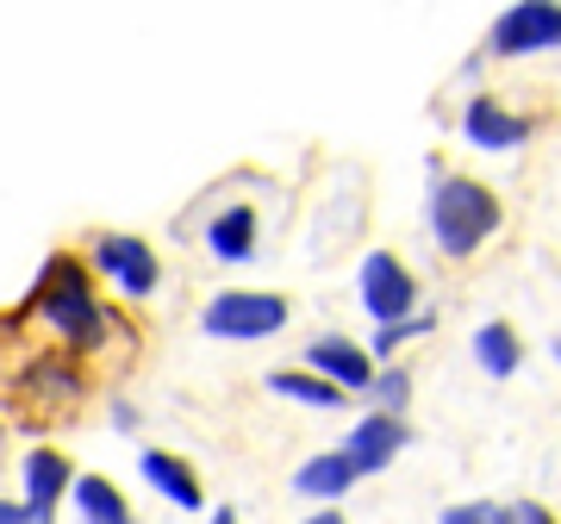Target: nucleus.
<instances>
[{"label":"nucleus","instance_id":"1","mask_svg":"<svg viewBox=\"0 0 561 524\" xmlns=\"http://www.w3.org/2000/svg\"><path fill=\"white\" fill-rule=\"evenodd\" d=\"M20 319L50 324L69 350H101V343L113 338V312H106V300L94 294V269L76 262L69 250H57V257L38 269V282L25 294Z\"/></svg>","mask_w":561,"mask_h":524},{"label":"nucleus","instance_id":"2","mask_svg":"<svg viewBox=\"0 0 561 524\" xmlns=\"http://www.w3.org/2000/svg\"><path fill=\"white\" fill-rule=\"evenodd\" d=\"M500 194L474 175H437L431 182V201H424V225H431V238H437L443 257H474L493 231H500Z\"/></svg>","mask_w":561,"mask_h":524},{"label":"nucleus","instance_id":"3","mask_svg":"<svg viewBox=\"0 0 561 524\" xmlns=\"http://www.w3.org/2000/svg\"><path fill=\"white\" fill-rule=\"evenodd\" d=\"M287 319H294V306L280 294H262V287H225L201 306V331L219 343H262L287 331Z\"/></svg>","mask_w":561,"mask_h":524},{"label":"nucleus","instance_id":"4","mask_svg":"<svg viewBox=\"0 0 561 524\" xmlns=\"http://www.w3.org/2000/svg\"><path fill=\"white\" fill-rule=\"evenodd\" d=\"M81 262H88L113 294H125V300H157L162 294V257L138 238V231H94Z\"/></svg>","mask_w":561,"mask_h":524},{"label":"nucleus","instance_id":"5","mask_svg":"<svg viewBox=\"0 0 561 524\" xmlns=\"http://www.w3.org/2000/svg\"><path fill=\"white\" fill-rule=\"evenodd\" d=\"M194 238H201V250L213 262L243 269V262H256V250H262V213L250 201H238V194H219V201H206L201 213H194Z\"/></svg>","mask_w":561,"mask_h":524},{"label":"nucleus","instance_id":"6","mask_svg":"<svg viewBox=\"0 0 561 524\" xmlns=\"http://www.w3.org/2000/svg\"><path fill=\"white\" fill-rule=\"evenodd\" d=\"M493 57H537V50H561V0H512L493 32H486Z\"/></svg>","mask_w":561,"mask_h":524},{"label":"nucleus","instance_id":"7","mask_svg":"<svg viewBox=\"0 0 561 524\" xmlns=\"http://www.w3.org/2000/svg\"><path fill=\"white\" fill-rule=\"evenodd\" d=\"M356 294H362V312L375 324H393L419 306V282L393 250H368L362 257V275H356Z\"/></svg>","mask_w":561,"mask_h":524},{"label":"nucleus","instance_id":"8","mask_svg":"<svg viewBox=\"0 0 561 524\" xmlns=\"http://www.w3.org/2000/svg\"><path fill=\"white\" fill-rule=\"evenodd\" d=\"M20 481H25V519L32 524H57V505L76 481V463L62 449H25L20 463Z\"/></svg>","mask_w":561,"mask_h":524},{"label":"nucleus","instance_id":"9","mask_svg":"<svg viewBox=\"0 0 561 524\" xmlns=\"http://www.w3.org/2000/svg\"><path fill=\"white\" fill-rule=\"evenodd\" d=\"M312 375H324V381H337L343 394H368V381H375V356L362 350V343H350V338H337V331H324V338H312L306 343V356H300Z\"/></svg>","mask_w":561,"mask_h":524},{"label":"nucleus","instance_id":"10","mask_svg":"<svg viewBox=\"0 0 561 524\" xmlns=\"http://www.w3.org/2000/svg\"><path fill=\"white\" fill-rule=\"evenodd\" d=\"M405 444H412V424H405L400 412H368V419L343 437V456L356 463V475H381Z\"/></svg>","mask_w":561,"mask_h":524},{"label":"nucleus","instance_id":"11","mask_svg":"<svg viewBox=\"0 0 561 524\" xmlns=\"http://www.w3.org/2000/svg\"><path fill=\"white\" fill-rule=\"evenodd\" d=\"M461 138L474 144V150H518L530 138V119L500 101H486V94H474V101L461 106Z\"/></svg>","mask_w":561,"mask_h":524},{"label":"nucleus","instance_id":"12","mask_svg":"<svg viewBox=\"0 0 561 524\" xmlns=\"http://www.w3.org/2000/svg\"><path fill=\"white\" fill-rule=\"evenodd\" d=\"M138 475L150 487H157L162 500L175 505V512H201L206 505V487H201V475L181 463V456H169V449H144L138 456Z\"/></svg>","mask_w":561,"mask_h":524},{"label":"nucleus","instance_id":"13","mask_svg":"<svg viewBox=\"0 0 561 524\" xmlns=\"http://www.w3.org/2000/svg\"><path fill=\"white\" fill-rule=\"evenodd\" d=\"M356 463L343 456V449H324V456H306L300 468H294V493L300 500H319V505H337L350 487H356Z\"/></svg>","mask_w":561,"mask_h":524},{"label":"nucleus","instance_id":"14","mask_svg":"<svg viewBox=\"0 0 561 524\" xmlns=\"http://www.w3.org/2000/svg\"><path fill=\"white\" fill-rule=\"evenodd\" d=\"M69 500H76L81 524H138V512H131V500H125V487L106 481V475H76V481H69Z\"/></svg>","mask_w":561,"mask_h":524},{"label":"nucleus","instance_id":"15","mask_svg":"<svg viewBox=\"0 0 561 524\" xmlns=\"http://www.w3.org/2000/svg\"><path fill=\"white\" fill-rule=\"evenodd\" d=\"M25 394L57 419V406H76L81 400V368L69 356H38V363L25 368Z\"/></svg>","mask_w":561,"mask_h":524},{"label":"nucleus","instance_id":"16","mask_svg":"<svg viewBox=\"0 0 561 524\" xmlns=\"http://www.w3.org/2000/svg\"><path fill=\"white\" fill-rule=\"evenodd\" d=\"M268 394H275V400H294V406H312V412H337V406L350 400L337 381H324L312 368H280V375H268Z\"/></svg>","mask_w":561,"mask_h":524},{"label":"nucleus","instance_id":"17","mask_svg":"<svg viewBox=\"0 0 561 524\" xmlns=\"http://www.w3.org/2000/svg\"><path fill=\"white\" fill-rule=\"evenodd\" d=\"M474 363H481L486 375H493V381H505V375H512V368L524 363V343H518V331H512L505 319L481 324V331H474Z\"/></svg>","mask_w":561,"mask_h":524},{"label":"nucleus","instance_id":"18","mask_svg":"<svg viewBox=\"0 0 561 524\" xmlns=\"http://www.w3.org/2000/svg\"><path fill=\"white\" fill-rule=\"evenodd\" d=\"M431 324H437V312H405V319H393V324H375V350H368V356H375V363H387L400 343L424 338Z\"/></svg>","mask_w":561,"mask_h":524},{"label":"nucleus","instance_id":"19","mask_svg":"<svg viewBox=\"0 0 561 524\" xmlns=\"http://www.w3.org/2000/svg\"><path fill=\"white\" fill-rule=\"evenodd\" d=\"M368 400H375V412H405V400H412V375H405V368H375Z\"/></svg>","mask_w":561,"mask_h":524},{"label":"nucleus","instance_id":"20","mask_svg":"<svg viewBox=\"0 0 561 524\" xmlns=\"http://www.w3.org/2000/svg\"><path fill=\"white\" fill-rule=\"evenodd\" d=\"M500 524H556V519H549V505L524 500V505H500Z\"/></svg>","mask_w":561,"mask_h":524},{"label":"nucleus","instance_id":"21","mask_svg":"<svg viewBox=\"0 0 561 524\" xmlns=\"http://www.w3.org/2000/svg\"><path fill=\"white\" fill-rule=\"evenodd\" d=\"M443 524H500V505H449Z\"/></svg>","mask_w":561,"mask_h":524},{"label":"nucleus","instance_id":"22","mask_svg":"<svg viewBox=\"0 0 561 524\" xmlns=\"http://www.w3.org/2000/svg\"><path fill=\"white\" fill-rule=\"evenodd\" d=\"M0 524H32L25 519V500H0Z\"/></svg>","mask_w":561,"mask_h":524},{"label":"nucleus","instance_id":"23","mask_svg":"<svg viewBox=\"0 0 561 524\" xmlns=\"http://www.w3.org/2000/svg\"><path fill=\"white\" fill-rule=\"evenodd\" d=\"M306 524H350V519H343V512H331V505H324V512H312V519H306Z\"/></svg>","mask_w":561,"mask_h":524},{"label":"nucleus","instance_id":"24","mask_svg":"<svg viewBox=\"0 0 561 524\" xmlns=\"http://www.w3.org/2000/svg\"><path fill=\"white\" fill-rule=\"evenodd\" d=\"M206 524H243V519H238V512H213Z\"/></svg>","mask_w":561,"mask_h":524}]
</instances>
